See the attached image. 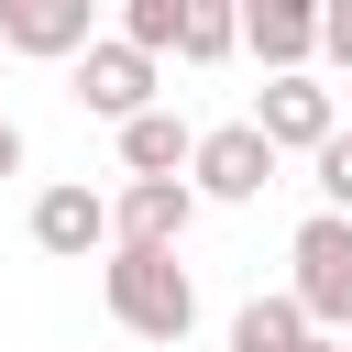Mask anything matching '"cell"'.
Masks as SVG:
<instances>
[{"mask_svg":"<svg viewBox=\"0 0 352 352\" xmlns=\"http://www.w3.org/2000/svg\"><path fill=\"white\" fill-rule=\"evenodd\" d=\"M66 88H77V110H99V121L121 132L132 110H154V88H165V55H154V44H132V33H99V44L77 55V77H66Z\"/></svg>","mask_w":352,"mask_h":352,"instance_id":"3957f363","label":"cell"},{"mask_svg":"<svg viewBox=\"0 0 352 352\" xmlns=\"http://www.w3.org/2000/svg\"><path fill=\"white\" fill-rule=\"evenodd\" d=\"M341 352H352V330H341Z\"/></svg>","mask_w":352,"mask_h":352,"instance_id":"ac0fdd59","label":"cell"},{"mask_svg":"<svg viewBox=\"0 0 352 352\" xmlns=\"http://www.w3.org/2000/svg\"><path fill=\"white\" fill-rule=\"evenodd\" d=\"M33 253H55V264H88V253H110V198L99 187H44L33 198Z\"/></svg>","mask_w":352,"mask_h":352,"instance_id":"52a82bcc","label":"cell"},{"mask_svg":"<svg viewBox=\"0 0 352 352\" xmlns=\"http://www.w3.org/2000/svg\"><path fill=\"white\" fill-rule=\"evenodd\" d=\"M121 33L154 44V55H176V0H121Z\"/></svg>","mask_w":352,"mask_h":352,"instance_id":"5bb4252c","label":"cell"},{"mask_svg":"<svg viewBox=\"0 0 352 352\" xmlns=\"http://www.w3.org/2000/svg\"><path fill=\"white\" fill-rule=\"evenodd\" d=\"M99 297H110V319H121L132 341H187V330H198V286H187L176 242H110Z\"/></svg>","mask_w":352,"mask_h":352,"instance_id":"6da1fadb","label":"cell"},{"mask_svg":"<svg viewBox=\"0 0 352 352\" xmlns=\"http://www.w3.org/2000/svg\"><path fill=\"white\" fill-rule=\"evenodd\" d=\"M198 220V176H132L110 198V242H187Z\"/></svg>","mask_w":352,"mask_h":352,"instance_id":"ba28073f","label":"cell"},{"mask_svg":"<svg viewBox=\"0 0 352 352\" xmlns=\"http://www.w3.org/2000/svg\"><path fill=\"white\" fill-rule=\"evenodd\" d=\"M242 55V0H176V66H231Z\"/></svg>","mask_w":352,"mask_h":352,"instance_id":"7c38bea8","label":"cell"},{"mask_svg":"<svg viewBox=\"0 0 352 352\" xmlns=\"http://www.w3.org/2000/svg\"><path fill=\"white\" fill-rule=\"evenodd\" d=\"M253 121H264V143H275V154H319V143L341 132V99H330L308 66H275V77H264V99H253Z\"/></svg>","mask_w":352,"mask_h":352,"instance_id":"5b68a950","label":"cell"},{"mask_svg":"<svg viewBox=\"0 0 352 352\" xmlns=\"http://www.w3.org/2000/svg\"><path fill=\"white\" fill-rule=\"evenodd\" d=\"M187 154H198V132H187L176 110H132V121H121V165H132V176H187Z\"/></svg>","mask_w":352,"mask_h":352,"instance_id":"8fae6325","label":"cell"},{"mask_svg":"<svg viewBox=\"0 0 352 352\" xmlns=\"http://www.w3.org/2000/svg\"><path fill=\"white\" fill-rule=\"evenodd\" d=\"M187 176H198V198L253 209V198L275 187V143H264V121H209V132H198V154H187Z\"/></svg>","mask_w":352,"mask_h":352,"instance_id":"277c9868","label":"cell"},{"mask_svg":"<svg viewBox=\"0 0 352 352\" xmlns=\"http://www.w3.org/2000/svg\"><path fill=\"white\" fill-rule=\"evenodd\" d=\"M308 341H319V319L297 308V286H286V297H242V308H231V352H308Z\"/></svg>","mask_w":352,"mask_h":352,"instance_id":"30bf717a","label":"cell"},{"mask_svg":"<svg viewBox=\"0 0 352 352\" xmlns=\"http://www.w3.org/2000/svg\"><path fill=\"white\" fill-rule=\"evenodd\" d=\"M308 176H319V209H352V132H330L308 154Z\"/></svg>","mask_w":352,"mask_h":352,"instance_id":"4fadbf2b","label":"cell"},{"mask_svg":"<svg viewBox=\"0 0 352 352\" xmlns=\"http://www.w3.org/2000/svg\"><path fill=\"white\" fill-rule=\"evenodd\" d=\"M319 55H330V66H352V0H330V22H319Z\"/></svg>","mask_w":352,"mask_h":352,"instance_id":"9a60e30c","label":"cell"},{"mask_svg":"<svg viewBox=\"0 0 352 352\" xmlns=\"http://www.w3.org/2000/svg\"><path fill=\"white\" fill-rule=\"evenodd\" d=\"M286 286H297V308L319 319V330H352V209H308L297 220V242H286Z\"/></svg>","mask_w":352,"mask_h":352,"instance_id":"7a4b0ae2","label":"cell"},{"mask_svg":"<svg viewBox=\"0 0 352 352\" xmlns=\"http://www.w3.org/2000/svg\"><path fill=\"white\" fill-rule=\"evenodd\" d=\"M308 352H341V330H319V341H308Z\"/></svg>","mask_w":352,"mask_h":352,"instance_id":"e0dca14e","label":"cell"},{"mask_svg":"<svg viewBox=\"0 0 352 352\" xmlns=\"http://www.w3.org/2000/svg\"><path fill=\"white\" fill-rule=\"evenodd\" d=\"M0 176H22V121H0Z\"/></svg>","mask_w":352,"mask_h":352,"instance_id":"2e32d148","label":"cell"},{"mask_svg":"<svg viewBox=\"0 0 352 352\" xmlns=\"http://www.w3.org/2000/svg\"><path fill=\"white\" fill-rule=\"evenodd\" d=\"M319 22H330V0H242V55H264V77L275 66H308L319 55Z\"/></svg>","mask_w":352,"mask_h":352,"instance_id":"9c48e42d","label":"cell"},{"mask_svg":"<svg viewBox=\"0 0 352 352\" xmlns=\"http://www.w3.org/2000/svg\"><path fill=\"white\" fill-rule=\"evenodd\" d=\"M0 44L33 55V66H77L99 44V11L88 0H0Z\"/></svg>","mask_w":352,"mask_h":352,"instance_id":"8992f818","label":"cell"}]
</instances>
